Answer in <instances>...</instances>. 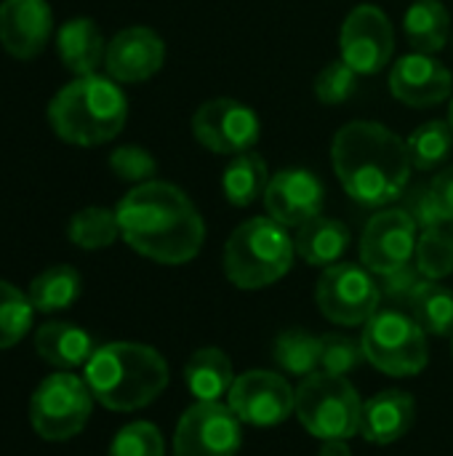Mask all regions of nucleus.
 <instances>
[{"mask_svg":"<svg viewBox=\"0 0 453 456\" xmlns=\"http://www.w3.org/2000/svg\"><path fill=\"white\" fill-rule=\"evenodd\" d=\"M56 51L61 64L75 75H96L99 64H104L107 43L99 24L88 16L67 19L56 32Z\"/></svg>","mask_w":453,"mask_h":456,"instance_id":"nucleus-20","label":"nucleus"},{"mask_svg":"<svg viewBox=\"0 0 453 456\" xmlns=\"http://www.w3.org/2000/svg\"><path fill=\"white\" fill-rule=\"evenodd\" d=\"M326 203L323 182L307 168H283L278 171L264 192L267 214L283 227H302L310 219L320 216Z\"/></svg>","mask_w":453,"mask_h":456,"instance_id":"nucleus-15","label":"nucleus"},{"mask_svg":"<svg viewBox=\"0 0 453 456\" xmlns=\"http://www.w3.org/2000/svg\"><path fill=\"white\" fill-rule=\"evenodd\" d=\"M406 144H409V155H411L414 168H419V171H435V168H441L451 158V123H446V120H430V123L419 126L409 136Z\"/></svg>","mask_w":453,"mask_h":456,"instance_id":"nucleus-30","label":"nucleus"},{"mask_svg":"<svg viewBox=\"0 0 453 456\" xmlns=\"http://www.w3.org/2000/svg\"><path fill=\"white\" fill-rule=\"evenodd\" d=\"M80 291H83L80 273L69 265H53L32 278L27 297H29V305L35 307V313L51 315V313L72 307L77 302Z\"/></svg>","mask_w":453,"mask_h":456,"instance_id":"nucleus-25","label":"nucleus"},{"mask_svg":"<svg viewBox=\"0 0 453 456\" xmlns=\"http://www.w3.org/2000/svg\"><path fill=\"white\" fill-rule=\"evenodd\" d=\"M296 243L272 216L243 222L224 246V273L232 286L256 291L278 283L294 265Z\"/></svg>","mask_w":453,"mask_h":456,"instance_id":"nucleus-5","label":"nucleus"},{"mask_svg":"<svg viewBox=\"0 0 453 456\" xmlns=\"http://www.w3.org/2000/svg\"><path fill=\"white\" fill-rule=\"evenodd\" d=\"M366 361L363 342H355L344 334H328L323 337V350H320V371L334 374V377H347Z\"/></svg>","mask_w":453,"mask_h":456,"instance_id":"nucleus-34","label":"nucleus"},{"mask_svg":"<svg viewBox=\"0 0 453 456\" xmlns=\"http://www.w3.org/2000/svg\"><path fill=\"white\" fill-rule=\"evenodd\" d=\"M449 112H451V115H449V123H451V128H453V99H451V107H449Z\"/></svg>","mask_w":453,"mask_h":456,"instance_id":"nucleus-40","label":"nucleus"},{"mask_svg":"<svg viewBox=\"0 0 453 456\" xmlns=\"http://www.w3.org/2000/svg\"><path fill=\"white\" fill-rule=\"evenodd\" d=\"M427 192L438 214V222L453 224V163L435 174V179L427 184Z\"/></svg>","mask_w":453,"mask_h":456,"instance_id":"nucleus-37","label":"nucleus"},{"mask_svg":"<svg viewBox=\"0 0 453 456\" xmlns=\"http://www.w3.org/2000/svg\"><path fill=\"white\" fill-rule=\"evenodd\" d=\"M85 385L109 411H139L168 385V363L155 347L109 342L96 347L85 363Z\"/></svg>","mask_w":453,"mask_h":456,"instance_id":"nucleus-3","label":"nucleus"},{"mask_svg":"<svg viewBox=\"0 0 453 456\" xmlns=\"http://www.w3.org/2000/svg\"><path fill=\"white\" fill-rule=\"evenodd\" d=\"M363 350L366 361L390 377H417L425 371L430 353H427V334L400 310H379L363 331Z\"/></svg>","mask_w":453,"mask_h":456,"instance_id":"nucleus-7","label":"nucleus"},{"mask_svg":"<svg viewBox=\"0 0 453 456\" xmlns=\"http://www.w3.org/2000/svg\"><path fill=\"white\" fill-rule=\"evenodd\" d=\"M184 379L190 393L198 401H219L222 395L230 393L235 374L232 363L224 350L219 347H203L192 353V358L184 366Z\"/></svg>","mask_w":453,"mask_h":456,"instance_id":"nucleus-24","label":"nucleus"},{"mask_svg":"<svg viewBox=\"0 0 453 456\" xmlns=\"http://www.w3.org/2000/svg\"><path fill=\"white\" fill-rule=\"evenodd\" d=\"M294 414L320 441H347L360 433L363 401L347 377L315 371L294 390Z\"/></svg>","mask_w":453,"mask_h":456,"instance_id":"nucleus-6","label":"nucleus"},{"mask_svg":"<svg viewBox=\"0 0 453 456\" xmlns=\"http://www.w3.org/2000/svg\"><path fill=\"white\" fill-rule=\"evenodd\" d=\"M318 456H352V452L347 441H323Z\"/></svg>","mask_w":453,"mask_h":456,"instance_id":"nucleus-39","label":"nucleus"},{"mask_svg":"<svg viewBox=\"0 0 453 456\" xmlns=\"http://www.w3.org/2000/svg\"><path fill=\"white\" fill-rule=\"evenodd\" d=\"M32 318L35 307L29 305V297L16 286L0 281V350L19 345L29 334Z\"/></svg>","mask_w":453,"mask_h":456,"instance_id":"nucleus-32","label":"nucleus"},{"mask_svg":"<svg viewBox=\"0 0 453 456\" xmlns=\"http://www.w3.org/2000/svg\"><path fill=\"white\" fill-rule=\"evenodd\" d=\"M419 283H422V273L417 267L406 265V267H400V270H395L390 275H382L379 289H382V294H387V297H392L398 302H409Z\"/></svg>","mask_w":453,"mask_h":456,"instance_id":"nucleus-38","label":"nucleus"},{"mask_svg":"<svg viewBox=\"0 0 453 456\" xmlns=\"http://www.w3.org/2000/svg\"><path fill=\"white\" fill-rule=\"evenodd\" d=\"M417 422V401L403 390H387L363 403L360 436L368 444L387 446L400 441Z\"/></svg>","mask_w":453,"mask_h":456,"instance_id":"nucleus-19","label":"nucleus"},{"mask_svg":"<svg viewBox=\"0 0 453 456\" xmlns=\"http://www.w3.org/2000/svg\"><path fill=\"white\" fill-rule=\"evenodd\" d=\"M294 243H296V254L307 265L331 267L350 248V230L339 219H328V216L320 214V216H315V219H310L307 224L299 227Z\"/></svg>","mask_w":453,"mask_h":456,"instance_id":"nucleus-22","label":"nucleus"},{"mask_svg":"<svg viewBox=\"0 0 453 456\" xmlns=\"http://www.w3.org/2000/svg\"><path fill=\"white\" fill-rule=\"evenodd\" d=\"M109 168L117 179L123 182H133V184H144L152 182L155 171H158V160L139 144H125L112 150L109 155Z\"/></svg>","mask_w":453,"mask_h":456,"instance_id":"nucleus-36","label":"nucleus"},{"mask_svg":"<svg viewBox=\"0 0 453 456\" xmlns=\"http://www.w3.org/2000/svg\"><path fill=\"white\" fill-rule=\"evenodd\" d=\"M390 91L398 102L425 110L446 102L453 91L451 69L433 53H409L390 72Z\"/></svg>","mask_w":453,"mask_h":456,"instance_id":"nucleus-17","label":"nucleus"},{"mask_svg":"<svg viewBox=\"0 0 453 456\" xmlns=\"http://www.w3.org/2000/svg\"><path fill=\"white\" fill-rule=\"evenodd\" d=\"M128 120V99L117 80L104 75H83L67 83L48 104L51 131L77 147H99L112 142Z\"/></svg>","mask_w":453,"mask_h":456,"instance_id":"nucleus-4","label":"nucleus"},{"mask_svg":"<svg viewBox=\"0 0 453 456\" xmlns=\"http://www.w3.org/2000/svg\"><path fill=\"white\" fill-rule=\"evenodd\" d=\"M53 35V13L48 0H3L0 3V45L13 59H35Z\"/></svg>","mask_w":453,"mask_h":456,"instance_id":"nucleus-18","label":"nucleus"},{"mask_svg":"<svg viewBox=\"0 0 453 456\" xmlns=\"http://www.w3.org/2000/svg\"><path fill=\"white\" fill-rule=\"evenodd\" d=\"M320 350H323L320 337H312L302 329H291L275 339L272 358L286 374L304 379V377L320 371Z\"/></svg>","mask_w":453,"mask_h":456,"instance_id":"nucleus-29","label":"nucleus"},{"mask_svg":"<svg viewBox=\"0 0 453 456\" xmlns=\"http://www.w3.org/2000/svg\"><path fill=\"white\" fill-rule=\"evenodd\" d=\"M267 184H270L267 160L254 150L235 155L232 163L224 168V176H222L224 198L238 208H246V206L256 203L259 198H264Z\"/></svg>","mask_w":453,"mask_h":456,"instance_id":"nucleus-26","label":"nucleus"},{"mask_svg":"<svg viewBox=\"0 0 453 456\" xmlns=\"http://www.w3.org/2000/svg\"><path fill=\"white\" fill-rule=\"evenodd\" d=\"M409 305H411L414 321L425 329V334L449 337L453 331V291L446 289L441 281L422 278Z\"/></svg>","mask_w":453,"mask_h":456,"instance_id":"nucleus-27","label":"nucleus"},{"mask_svg":"<svg viewBox=\"0 0 453 456\" xmlns=\"http://www.w3.org/2000/svg\"><path fill=\"white\" fill-rule=\"evenodd\" d=\"M355 88H358V72L344 59L331 61L315 77V96L323 104H342L355 94Z\"/></svg>","mask_w":453,"mask_h":456,"instance_id":"nucleus-35","label":"nucleus"},{"mask_svg":"<svg viewBox=\"0 0 453 456\" xmlns=\"http://www.w3.org/2000/svg\"><path fill=\"white\" fill-rule=\"evenodd\" d=\"M417 270L427 281H443L453 273V224L422 230L417 243Z\"/></svg>","mask_w":453,"mask_h":456,"instance_id":"nucleus-31","label":"nucleus"},{"mask_svg":"<svg viewBox=\"0 0 453 456\" xmlns=\"http://www.w3.org/2000/svg\"><path fill=\"white\" fill-rule=\"evenodd\" d=\"M417 222L406 208H384L374 214L360 238V259L374 275H390L417 256Z\"/></svg>","mask_w":453,"mask_h":456,"instance_id":"nucleus-13","label":"nucleus"},{"mask_svg":"<svg viewBox=\"0 0 453 456\" xmlns=\"http://www.w3.org/2000/svg\"><path fill=\"white\" fill-rule=\"evenodd\" d=\"M240 438V419L230 406L198 401L176 425L174 456H235Z\"/></svg>","mask_w":453,"mask_h":456,"instance_id":"nucleus-11","label":"nucleus"},{"mask_svg":"<svg viewBox=\"0 0 453 456\" xmlns=\"http://www.w3.org/2000/svg\"><path fill=\"white\" fill-rule=\"evenodd\" d=\"M93 393L72 371L45 377L29 398V425L43 441H69L91 419Z\"/></svg>","mask_w":453,"mask_h":456,"instance_id":"nucleus-8","label":"nucleus"},{"mask_svg":"<svg viewBox=\"0 0 453 456\" xmlns=\"http://www.w3.org/2000/svg\"><path fill=\"white\" fill-rule=\"evenodd\" d=\"M230 409L240 422L254 428H272L294 411V387L275 371H246L230 393Z\"/></svg>","mask_w":453,"mask_h":456,"instance_id":"nucleus-14","label":"nucleus"},{"mask_svg":"<svg viewBox=\"0 0 453 456\" xmlns=\"http://www.w3.org/2000/svg\"><path fill=\"white\" fill-rule=\"evenodd\" d=\"M67 238L72 246L83 251H99L112 246L120 238V222L117 211L104 208V206H88L72 214L67 224Z\"/></svg>","mask_w":453,"mask_h":456,"instance_id":"nucleus-28","label":"nucleus"},{"mask_svg":"<svg viewBox=\"0 0 453 456\" xmlns=\"http://www.w3.org/2000/svg\"><path fill=\"white\" fill-rule=\"evenodd\" d=\"M192 136L216 155H240L256 147L262 136L259 115L238 99H211L192 115Z\"/></svg>","mask_w":453,"mask_h":456,"instance_id":"nucleus-10","label":"nucleus"},{"mask_svg":"<svg viewBox=\"0 0 453 456\" xmlns=\"http://www.w3.org/2000/svg\"><path fill=\"white\" fill-rule=\"evenodd\" d=\"M35 353L53 369L72 371L91 361V355L96 353V342L85 329L75 323L51 321L35 331Z\"/></svg>","mask_w":453,"mask_h":456,"instance_id":"nucleus-21","label":"nucleus"},{"mask_svg":"<svg viewBox=\"0 0 453 456\" xmlns=\"http://www.w3.org/2000/svg\"><path fill=\"white\" fill-rule=\"evenodd\" d=\"M403 32L417 53H438L451 35V13L441 0H414L403 16Z\"/></svg>","mask_w":453,"mask_h":456,"instance_id":"nucleus-23","label":"nucleus"},{"mask_svg":"<svg viewBox=\"0 0 453 456\" xmlns=\"http://www.w3.org/2000/svg\"><path fill=\"white\" fill-rule=\"evenodd\" d=\"M342 59L358 75L382 72L395 51V29L390 16L376 5H358L342 24L339 32Z\"/></svg>","mask_w":453,"mask_h":456,"instance_id":"nucleus-12","label":"nucleus"},{"mask_svg":"<svg viewBox=\"0 0 453 456\" xmlns=\"http://www.w3.org/2000/svg\"><path fill=\"white\" fill-rule=\"evenodd\" d=\"M315 302L323 318L336 326H366L379 313L382 289L371 278V270L336 262L320 275Z\"/></svg>","mask_w":453,"mask_h":456,"instance_id":"nucleus-9","label":"nucleus"},{"mask_svg":"<svg viewBox=\"0 0 453 456\" xmlns=\"http://www.w3.org/2000/svg\"><path fill=\"white\" fill-rule=\"evenodd\" d=\"M109 456H166V444L152 422H131L115 436Z\"/></svg>","mask_w":453,"mask_h":456,"instance_id":"nucleus-33","label":"nucleus"},{"mask_svg":"<svg viewBox=\"0 0 453 456\" xmlns=\"http://www.w3.org/2000/svg\"><path fill=\"white\" fill-rule=\"evenodd\" d=\"M166 61V43L150 27H125L107 43L104 67L117 83H142L160 72Z\"/></svg>","mask_w":453,"mask_h":456,"instance_id":"nucleus-16","label":"nucleus"},{"mask_svg":"<svg viewBox=\"0 0 453 456\" xmlns=\"http://www.w3.org/2000/svg\"><path fill=\"white\" fill-rule=\"evenodd\" d=\"M120 238L158 265L192 262L206 240V222L184 190L168 182L136 184L117 203Z\"/></svg>","mask_w":453,"mask_h":456,"instance_id":"nucleus-1","label":"nucleus"},{"mask_svg":"<svg viewBox=\"0 0 453 456\" xmlns=\"http://www.w3.org/2000/svg\"><path fill=\"white\" fill-rule=\"evenodd\" d=\"M331 163L344 192L368 208L403 198L414 168L409 144L374 120L342 126L331 144Z\"/></svg>","mask_w":453,"mask_h":456,"instance_id":"nucleus-2","label":"nucleus"}]
</instances>
